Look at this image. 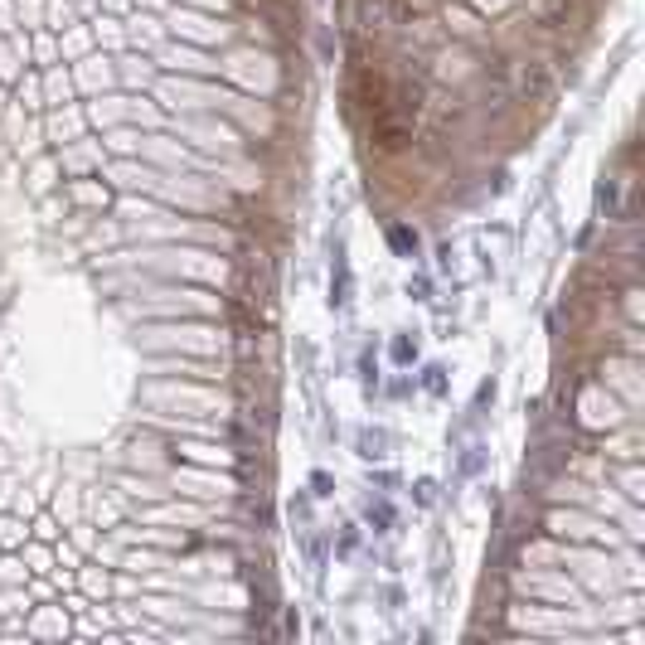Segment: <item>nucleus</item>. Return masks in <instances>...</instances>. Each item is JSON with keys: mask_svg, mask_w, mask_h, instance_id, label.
Here are the masks:
<instances>
[{"mask_svg": "<svg viewBox=\"0 0 645 645\" xmlns=\"http://www.w3.org/2000/svg\"><path fill=\"white\" fill-rule=\"evenodd\" d=\"M330 306H350V262L335 247V277H330Z\"/></svg>", "mask_w": 645, "mask_h": 645, "instance_id": "f257e3e1", "label": "nucleus"}, {"mask_svg": "<svg viewBox=\"0 0 645 645\" xmlns=\"http://www.w3.org/2000/svg\"><path fill=\"white\" fill-rule=\"evenodd\" d=\"M388 242H393V252H403V257H412V252H417V233H412V228H403V223H393V228H388Z\"/></svg>", "mask_w": 645, "mask_h": 645, "instance_id": "f03ea898", "label": "nucleus"}, {"mask_svg": "<svg viewBox=\"0 0 645 645\" xmlns=\"http://www.w3.org/2000/svg\"><path fill=\"white\" fill-rule=\"evenodd\" d=\"M422 388H427L432 398H442V393H447V369H442V364H427V369H422Z\"/></svg>", "mask_w": 645, "mask_h": 645, "instance_id": "7ed1b4c3", "label": "nucleus"}, {"mask_svg": "<svg viewBox=\"0 0 645 645\" xmlns=\"http://www.w3.org/2000/svg\"><path fill=\"white\" fill-rule=\"evenodd\" d=\"M364 519H369V529H374V534H388V529H393V510H388V505H369V510H364Z\"/></svg>", "mask_w": 645, "mask_h": 645, "instance_id": "20e7f679", "label": "nucleus"}, {"mask_svg": "<svg viewBox=\"0 0 645 645\" xmlns=\"http://www.w3.org/2000/svg\"><path fill=\"white\" fill-rule=\"evenodd\" d=\"M383 447H388V437L383 432H359V457H383Z\"/></svg>", "mask_w": 645, "mask_h": 645, "instance_id": "39448f33", "label": "nucleus"}, {"mask_svg": "<svg viewBox=\"0 0 645 645\" xmlns=\"http://www.w3.org/2000/svg\"><path fill=\"white\" fill-rule=\"evenodd\" d=\"M388 354H393V364H412V359H417V345H412L407 335H393V345H388Z\"/></svg>", "mask_w": 645, "mask_h": 645, "instance_id": "423d86ee", "label": "nucleus"}, {"mask_svg": "<svg viewBox=\"0 0 645 645\" xmlns=\"http://www.w3.org/2000/svg\"><path fill=\"white\" fill-rule=\"evenodd\" d=\"M481 447H471V452H466V457H461V471H466V476H476V471H481Z\"/></svg>", "mask_w": 645, "mask_h": 645, "instance_id": "0eeeda50", "label": "nucleus"}, {"mask_svg": "<svg viewBox=\"0 0 645 645\" xmlns=\"http://www.w3.org/2000/svg\"><path fill=\"white\" fill-rule=\"evenodd\" d=\"M359 374H364V388H378V369H374V359H369V354L359 359Z\"/></svg>", "mask_w": 645, "mask_h": 645, "instance_id": "6e6552de", "label": "nucleus"}, {"mask_svg": "<svg viewBox=\"0 0 645 645\" xmlns=\"http://www.w3.org/2000/svg\"><path fill=\"white\" fill-rule=\"evenodd\" d=\"M432 490H437L432 481H417V505H432Z\"/></svg>", "mask_w": 645, "mask_h": 645, "instance_id": "1a4fd4ad", "label": "nucleus"}, {"mask_svg": "<svg viewBox=\"0 0 645 645\" xmlns=\"http://www.w3.org/2000/svg\"><path fill=\"white\" fill-rule=\"evenodd\" d=\"M311 485H316V495H330V476H325V471H316V476H311Z\"/></svg>", "mask_w": 645, "mask_h": 645, "instance_id": "9d476101", "label": "nucleus"}, {"mask_svg": "<svg viewBox=\"0 0 645 645\" xmlns=\"http://www.w3.org/2000/svg\"><path fill=\"white\" fill-rule=\"evenodd\" d=\"M354 543H359V534H354V529H345V534H340V553H354Z\"/></svg>", "mask_w": 645, "mask_h": 645, "instance_id": "9b49d317", "label": "nucleus"}]
</instances>
